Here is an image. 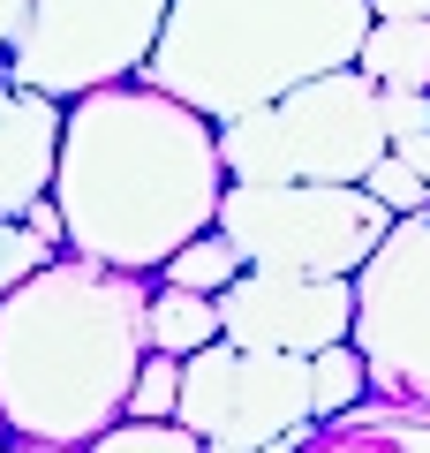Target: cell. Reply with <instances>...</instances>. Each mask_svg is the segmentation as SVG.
Here are the masks:
<instances>
[{"mask_svg":"<svg viewBox=\"0 0 430 453\" xmlns=\"http://www.w3.org/2000/svg\"><path fill=\"white\" fill-rule=\"evenodd\" d=\"M227 189L219 121L181 106L143 76L61 98V151L46 196L61 204V242L113 273H159L166 250L211 226Z\"/></svg>","mask_w":430,"mask_h":453,"instance_id":"6da1fadb","label":"cell"},{"mask_svg":"<svg viewBox=\"0 0 430 453\" xmlns=\"http://www.w3.org/2000/svg\"><path fill=\"white\" fill-rule=\"evenodd\" d=\"M151 273L53 250L0 295V431L83 446L128 408Z\"/></svg>","mask_w":430,"mask_h":453,"instance_id":"7a4b0ae2","label":"cell"},{"mask_svg":"<svg viewBox=\"0 0 430 453\" xmlns=\"http://www.w3.org/2000/svg\"><path fill=\"white\" fill-rule=\"evenodd\" d=\"M370 0H166L136 76L174 91L204 121L250 113L325 68H355Z\"/></svg>","mask_w":430,"mask_h":453,"instance_id":"3957f363","label":"cell"},{"mask_svg":"<svg viewBox=\"0 0 430 453\" xmlns=\"http://www.w3.org/2000/svg\"><path fill=\"white\" fill-rule=\"evenodd\" d=\"M378 151L385 129L363 68H325V76L219 121L227 181H363Z\"/></svg>","mask_w":430,"mask_h":453,"instance_id":"277c9868","label":"cell"},{"mask_svg":"<svg viewBox=\"0 0 430 453\" xmlns=\"http://www.w3.org/2000/svg\"><path fill=\"white\" fill-rule=\"evenodd\" d=\"M211 226L257 273H355L393 211L363 181H227Z\"/></svg>","mask_w":430,"mask_h":453,"instance_id":"5b68a950","label":"cell"},{"mask_svg":"<svg viewBox=\"0 0 430 453\" xmlns=\"http://www.w3.org/2000/svg\"><path fill=\"white\" fill-rule=\"evenodd\" d=\"M348 280H355L348 340L363 348L370 393L430 408V204L400 211Z\"/></svg>","mask_w":430,"mask_h":453,"instance_id":"8992f818","label":"cell"},{"mask_svg":"<svg viewBox=\"0 0 430 453\" xmlns=\"http://www.w3.org/2000/svg\"><path fill=\"white\" fill-rule=\"evenodd\" d=\"M174 423L204 438V453H250L265 438L310 423V356L280 348H234L211 333L204 348L181 356Z\"/></svg>","mask_w":430,"mask_h":453,"instance_id":"52a82bcc","label":"cell"},{"mask_svg":"<svg viewBox=\"0 0 430 453\" xmlns=\"http://www.w3.org/2000/svg\"><path fill=\"white\" fill-rule=\"evenodd\" d=\"M166 23V0H31L0 68L46 98H76L143 68Z\"/></svg>","mask_w":430,"mask_h":453,"instance_id":"ba28073f","label":"cell"},{"mask_svg":"<svg viewBox=\"0 0 430 453\" xmlns=\"http://www.w3.org/2000/svg\"><path fill=\"white\" fill-rule=\"evenodd\" d=\"M211 303H219V340H234V348L318 356L325 340H348L355 280L348 273H257V265H242Z\"/></svg>","mask_w":430,"mask_h":453,"instance_id":"9c48e42d","label":"cell"},{"mask_svg":"<svg viewBox=\"0 0 430 453\" xmlns=\"http://www.w3.org/2000/svg\"><path fill=\"white\" fill-rule=\"evenodd\" d=\"M53 151H61V98L0 68V219H16L31 196H46Z\"/></svg>","mask_w":430,"mask_h":453,"instance_id":"30bf717a","label":"cell"},{"mask_svg":"<svg viewBox=\"0 0 430 453\" xmlns=\"http://www.w3.org/2000/svg\"><path fill=\"white\" fill-rule=\"evenodd\" d=\"M303 453H430V408H408V401H355L340 416H325L310 431Z\"/></svg>","mask_w":430,"mask_h":453,"instance_id":"8fae6325","label":"cell"},{"mask_svg":"<svg viewBox=\"0 0 430 453\" xmlns=\"http://www.w3.org/2000/svg\"><path fill=\"white\" fill-rule=\"evenodd\" d=\"M355 68L370 76V91H430V23L423 16H370Z\"/></svg>","mask_w":430,"mask_h":453,"instance_id":"7c38bea8","label":"cell"},{"mask_svg":"<svg viewBox=\"0 0 430 453\" xmlns=\"http://www.w3.org/2000/svg\"><path fill=\"white\" fill-rule=\"evenodd\" d=\"M219 333V303L196 288H151L143 295V348H159V356H189V348H204V340Z\"/></svg>","mask_w":430,"mask_h":453,"instance_id":"4fadbf2b","label":"cell"},{"mask_svg":"<svg viewBox=\"0 0 430 453\" xmlns=\"http://www.w3.org/2000/svg\"><path fill=\"white\" fill-rule=\"evenodd\" d=\"M370 393V371H363V348L355 340H325L318 356H310V423L340 416Z\"/></svg>","mask_w":430,"mask_h":453,"instance_id":"5bb4252c","label":"cell"},{"mask_svg":"<svg viewBox=\"0 0 430 453\" xmlns=\"http://www.w3.org/2000/svg\"><path fill=\"white\" fill-rule=\"evenodd\" d=\"M234 273H242V257L227 250V234H219V226H204V234H189L181 250H166V265H159L151 280H166V288H196V295H219Z\"/></svg>","mask_w":430,"mask_h":453,"instance_id":"9a60e30c","label":"cell"},{"mask_svg":"<svg viewBox=\"0 0 430 453\" xmlns=\"http://www.w3.org/2000/svg\"><path fill=\"white\" fill-rule=\"evenodd\" d=\"M76 453H204V438L181 431L174 416H159V423H151V416H113L106 431L83 438Z\"/></svg>","mask_w":430,"mask_h":453,"instance_id":"2e32d148","label":"cell"},{"mask_svg":"<svg viewBox=\"0 0 430 453\" xmlns=\"http://www.w3.org/2000/svg\"><path fill=\"white\" fill-rule=\"evenodd\" d=\"M174 393H181V356H159V348H143L136 363V386H128V408L121 416H174Z\"/></svg>","mask_w":430,"mask_h":453,"instance_id":"e0dca14e","label":"cell"},{"mask_svg":"<svg viewBox=\"0 0 430 453\" xmlns=\"http://www.w3.org/2000/svg\"><path fill=\"white\" fill-rule=\"evenodd\" d=\"M363 189L378 196V204L393 211V219H400V211H415V204H430V181L415 174L408 159H393V151H378V159L363 166Z\"/></svg>","mask_w":430,"mask_h":453,"instance_id":"ac0fdd59","label":"cell"},{"mask_svg":"<svg viewBox=\"0 0 430 453\" xmlns=\"http://www.w3.org/2000/svg\"><path fill=\"white\" fill-rule=\"evenodd\" d=\"M46 257H53V250L38 242V234H31V226H23V219H0V295L16 288L23 273H38V265H46Z\"/></svg>","mask_w":430,"mask_h":453,"instance_id":"d6986e66","label":"cell"},{"mask_svg":"<svg viewBox=\"0 0 430 453\" xmlns=\"http://www.w3.org/2000/svg\"><path fill=\"white\" fill-rule=\"evenodd\" d=\"M378 129H385V144L430 129V91H378Z\"/></svg>","mask_w":430,"mask_h":453,"instance_id":"ffe728a7","label":"cell"},{"mask_svg":"<svg viewBox=\"0 0 430 453\" xmlns=\"http://www.w3.org/2000/svg\"><path fill=\"white\" fill-rule=\"evenodd\" d=\"M16 219L31 226V234H38L46 250H68V242H61V204H53V196H31V204H23Z\"/></svg>","mask_w":430,"mask_h":453,"instance_id":"44dd1931","label":"cell"},{"mask_svg":"<svg viewBox=\"0 0 430 453\" xmlns=\"http://www.w3.org/2000/svg\"><path fill=\"white\" fill-rule=\"evenodd\" d=\"M385 151H393V159H408L415 174L430 181V129H415V136H393V144H385Z\"/></svg>","mask_w":430,"mask_h":453,"instance_id":"7402d4cb","label":"cell"},{"mask_svg":"<svg viewBox=\"0 0 430 453\" xmlns=\"http://www.w3.org/2000/svg\"><path fill=\"white\" fill-rule=\"evenodd\" d=\"M23 8H31V0H0V53L16 46V31H23Z\"/></svg>","mask_w":430,"mask_h":453,"instance_id":"603a6c76","label":"cell"},{"mask_svg":"<svg viewBox=\"0 0 430 453\" xmlns=\"http://www.w3.org/2000/svg\"><path fill=\"white\" fill-rule=\"evenodd\" d=\"M370 16H423L430 23V0H370Z\"/></svg>","mask_w":430,"mask_h":453,"instance_id":"cb8c5ba5","label":"cell"},{"mask_svg":"<svg viewBox=\"0 0 430 453\" xmlns=\"http://www.w3.org/2000/svg\"><path fill=\"white\" fill-rule=\"evenodd\" d=\"M0 453H76V446H46V438H8Z\"/></svg>","mask_w":430,"mask_h":453,"instance_id":"d4e9b609","label":"cell"},{"mask_svg":"<svg viewBox=\"0 0 430 453\" xmlns=\"http://www.w3.org/2000/svg\"><path fill=\"white\" fill-rule=\"evenodd\" d=\"M0 446H8V431H0Z\"/></svg>","mask_w":430,"mask_h":453,"instance_id":"484cf974","label":"cell"}]
</instances>
